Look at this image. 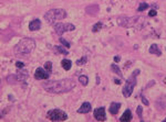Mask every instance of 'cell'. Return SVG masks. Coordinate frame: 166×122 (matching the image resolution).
<instances>
[{"instance_id": "obj_1", "label": "cell", "mask_w": 166, "mask_h": 122, "mask_svg": "<svg viewBox=\"0 0 166 122\" xmlns=\"http://www.w3.org/2000/svg\"><path fill=\"white\" fill-rule=\"evenodd\" d=\"M44 90L51 94H64L74 88L76 83L72 78H63L60 80H48L42 84Z\"/></svg>"}, {"instance_id": "obj_2", "label": "cell", "mask_w": 166, "mask_h": 122, "mask_svg": "<svg viewBox=\"0 0 166 122\" xmlns=\"http://www.w3.org/2000/svg\"><path fill=\"white\" fill-rule=\"evenodd\" d=\"M116 22L120 26L126 29H142L146 24V19L144 17H120Z\"/></svg>"}, {"instance_id": "obj_3", "label": "cell", "mask_w": 166, "mask_h": 122, "mask_svg": "<svg viewBox=\"0 0 166 122\" xmlns=\"http://www.w3.org/2000/svg\"><path fill=\"white\" fill-rule=\"evenodd\" d=\"M34 48H36V41L30 37H24L18 42V44L15 46L13 51L17 56H24L30 54Z\"/></svg>"}, {"instance_id": "obj_4", "label": "cell", "mask_w": 166, "mask_h": 122, "mask_svg": "<svg viewBox=\"0 0 166 122\" xmlns=\"http://www.w3.org/2000/svg\"><path fill=\"white\" fill-rule=\"evenodd\" d=\"M65 18H67V12H65V10L59 9V8L51 9V10H49L44 15V20L49 24H52V26H54L56 23H58L59 21H61V20H63Z\"/></svg>"}, {"instance_id": "obj_5", "label": "cell", "mask_w": 166, "mask_h": 122, "mask_svg": "<svg viewBox=\"0 0 166 122\" xmlns=\"http://www.w3.org/2000/svg\"><path fill=\"white\" fill-rule=\"evenodd\" d=\"M141 70L140 69H135L133 72V74L131 75V77L126 79L124 86H123V89H122V94L125 98H128L133 94V90H134V87L136 86V76L140 74Z\"/></svg>"}, {"instance_id": "obj_6", "label": "cell", "mask_w": 166, "mask_h": 122, "mask_svg": "<svg viewBox=\"0 0 166 122\" xmlns=\"http://www.w3.org/2000/svg\"><path fill=\"white\" fill-rule=\"evenodd\" d=\"M28 77H29L28 72L23 69H19L18 74L9 75L7 77V81L9 84H20V83H24L28 79Z\"/></svg>"}, {"instance_id": "obj_7", "label": "cell", "mask_w": 166, "mask_h": 122, "mask_svg": "<svg viewBox=\"0 0 166 122\" xmlns=\"http://www.w3.org/2000/svg\"><path fill=\"white\" fill-rule=\"evenodd\" d=\"M47 117L49 120L51 121H65L68 119V115L64 112L63 110H60V109H53V110H50L48 113H47Z\"/></svg>"}, {"instance_id": "obj_8", "label": "cell", "mask_w": 166, "mask_h": 122, "mask_svg": "<svg viewBox=\"0 0 166 122\" xmlns=\"http://www.w3.org/2000/svg\"><path fill=\"white\" fill-rule=\"evenodd\" d=\"M53 29L57 32L58 35H62L64 32H69V31H73L76 29V26H73L72 23H61L58 22L53 26Z\"/></svg>"}, {"instance_id": "obj_9", "label": "cell", "mask_w": 166, "mask_h": 122, "mask_svg": "<svg viewBox=\"0 0 166 122\" xmlns=\"http://www.w3.org/2000/svg\"><path fill=\"white\" fill-rule=\"evenodd\" d=\"M50 73L45 69L44 67H38L36 73H34V78L38 79V80H45V79H49Z\"/></svg>"}, {"instance_id": "obj_10", "label": "cell", "mask_w": 166, "mask_h": 122, "mask_svg": "<svg viewBox=\"0 0 166 122\" xmlns=\"http://www.w3.org/2000/svg\"><path fill=\"white\" fill-rule=\"evenodd\" d=\"M94 118L98 120V121H105L106 120V115H105V109L103 107L98 108L94 110Z\"/></svg>"}, {"instance_id": "obj_11", "label": "cell", "mask_w": 166, "mask_h": 122, "mask_svg": "<svg viewBox=\"0 0 166 122\" xmlns=\"http://www.w3.org/2000/svg\"><path fill=\"white\" fill-rule=\"evenodd\" d=\"M41 28V21L39 19H33L30 23H29V30L30 31H37Z\"/></svg>"}, {"instance_id": "obj_12", "label": "cell", "mask_w": 166, "mask_h": 122, "mask_svg": "<svg viewBox=\"0 0 166 122\" xmlns=\"http://www.w3.org/2000/svg\"><path fill=\"white\" fill-rule=\"evenodd\" d=\"M132 120V112L130 109H126L124 111V113L122 115V117L120 118V121L121 122H130Z\"/></svg>"}, {"instance_id": "obj_13", "label": "cell", "mask_w": 166, "mask_h": 122, "mask_svg": "<svg viewBox=\"0 0 166 122\" xmlns=\"http://www.w3.org/2000/svg\"><path fill=\"white\" fill-rule=\"evenodd\" d=\"M85 12L90 15H95L99 12V6L98 4H92L85 9Z\"/></svg>"}, {"instance_id": "obj_14", "label": "cell", "mask_w": 166, "mask_h": 122, "mask_svg": "<svg viewBox=\"0 0 166 122\" xmlns=\"http://www.w3.org/2000/svg\"><path fill=\"white\" fill-rule=\"evenodd\" d=\"M120 108H121V104H120V102H112L111 106H110V112H111L113 115H117V112H119V110H120Z\"/></svg>"}, {"instance_id": "obj_15", "label": "cell", "mask_w": 166, "mask_h": 122, "mask_svg": "<svg viewBox=\"0 0 166 122\" xmlns=\"http://www.w3.org/2000/svg\"><path fill=\"white\" fill-rule=\"evenodd\" d=\"M91 111V104L90 102H83L82 106L79 108L78 112L79 113H87Z\"/></svg>"}, {"instance_id": "obj_16", "label": "cell", "mask_w": 166, "mask_h": 122, "mask_svg": "<svg viewBox=\"0 0 166 122\" xmlns=\"http://www.w3.org/2000/svg\"><path fill=\"white\" fill-rule=\"evenodd\" d=\"M148 52L151 53V54H154V55H157V56L162 55V52H161V50L159 48L157 44H152L150 50H148Z\"/></svg>"}, {"instance_id": "obj_17", "label": "cell", "mask_w": 166, "mask_h": 122, "mask_svg": "<svg viewBox=\"0 0 166 122\" xmlns=\"http://www.w3.org/2000/svg\"><path fill=\"white\" fill-rule=\"evenodd\" d=\"M61 65H62V67H63V69L69 70L72 67V62L70 61V59H68V58H64V59H62Z\"/></svg>"}, {"instance_id": "obj_18", "label": "cell", "mask_w": 166, "mask_h": 122, "mask_svg": "<svg viewBox=\"0 0 166 122\" xmlns=\"http://www.w3.org/2000/svg\"><path fill=\"white\" fill-rule=\"evenodd\" d=\"M78 80H79V83L82 86H87V84H89V77L85 76V75H81Z\"/></svg>"}, {"instance_id": "obj_19", "label": "cell", "mask_w": 166, "mask_h": 122, "mask_svg": "<svg viewBox=\"0 0 166 122\" xmlns=\"http://www.w3.org/2000/svg\"><path fill=\"white\" fill-rule=\"evenodd\" d=\"M54 51H57L58 53H60V54H63V55H68L69 52L67 48H64L62 45H59V46H56L54 47Z\"/></svg>"}, {"instance_id": "obj_20", "label": "cell", "mask_w": 166, "mask_h": 122, "mask_svg": "<svg viewBox=\"0 0 166 122\" xmlns=\"http://www.w3.org/2000/svg\"><path fill=\"white\" fill-rule=\"evenodd\" d=\"M111 69L113 70L115 74L119 75V76H121V77H123V74H122L121 69L119 68V66H117V65H115V64H112V65H111Z\"/></svg>"}, {"instance_id": "obj_21", "label": "cell", "mask_w": 166, "mask_h": 122, "mask_svg": "<svg viewBox=\"0 0 166 122\" xmlns=\"http://www.w3.org/2000/svg\"><path fill=\"white\" fill-rule=\"evenodd\" d=\"M87 56H83V57H81L80 59L76 61V65L78 66H82L84 64H87Z\"/></svg>"}, {"instance_id": "obj_22", "label": "cell", "mask_w": 166, "mask_h": 122, "mask_svg": "<svg viewBox=\"0 0 166 122\" xmlns=\"http://www.w3.org/2000/svg\"><path fill=\"white\" fill-rule=\"evenodd\" d=\"M102 26H103L102 22H98V23H95L94 26H93V28H92V31H93V32H99L100 30L102 29Z\"/></svg>"}, {"instance_id": "obj_23", "label": "cell", "mask_w": 166, "mask_h": 122, "mask_svg": "<svg viewBox=\"0 0 166 122\" xmlns=\"http://www.w3.org/2000/svg\"><path fill=\"white\" fill-rule=\"evenodd\" d=\"M150 7L147 4H145V2H142V4H140V6H139V8H137V11H144L145 9H147V8Z\"/></svg>"}, {"instance_id": "obj_24", "label": "cell", "mask_w": 166, "mask_h": 122, "mask_svg": "<svg viewBox=\"0 0 166 122\" xmlns=\"http://www.w3.org/2000/svg\"><path fill=\"white\" fill-rule=\"evenodd\" d=\"M136 113H137V115L140 117L141 121H143V119H142V113H143V108H142V106H139V107H137V109H136Z\"/></svg>"}, {"instance_id": "obj_25", "label": "cell", "mask_w": 166, "mask_h": 122, "mask_svg": "<svg viewBox=\"0 0 166 122\" xmlns=\"http://www.w3.org/2000/svg\"><path fill=\"white\" fill-rule=\"evenodd\" d=\"M44 68L48 70L49 73H51V70H52V64H51V62H45Z\"/></svg>"}, {"instance_id": "obj_26", "label": "cell", "mask_w": 166, "mask_h": 122, "mask_svg": "<svg viewBox=\"0 0 166 122\" xmlns=\"http://www.w3.org/2000/svg\"><path fill=\"white\" fill-rule=\"evenodd\" d=\"M60 42L62 43V44H63V46H65L67 48H70V46H71V45H70V43H69L67 40H64L63 37H60Z\"/></svg>"}, {"instance_id": "obj_27", "label": "cell", "mask_w": 166, "mask_h": 122, "mask_svg": "<svg viewBox=\"0 0 166 122\" xmlns=\"http://www.w3.org/2000/svg\"><path fill=\"white\" fill-rule=\"evenodd\" d=\"M16 67L19 68V69H21L22 67H24V64L21 63V62H16Z\"/></svg>"}, {"instance_id": "obj_28", "label": "cell", "mask_w": 166, "mask_h": 122, "mask_svg": "<svg viewBox=\"0 0 166 122\" xmlns=\"http://www.w3.org/2000/svg\"><path fill=\"white\" fill-rule=\"evenodd\" d=\"M141 100L143 101V104H145V106H148V100H147L146 98L143 96V95H141Z\"/></svg>"}, {"instance_id": "obj_29", "label": "cell", "mask_w": 166, "mask_h": 122, "mask_svg": "<svg viewBox=\"0 0 166 122\" xmlns=\"http://www.w3.org/2000/svg\"><path fill=\"white\" fill-rule=\"evenodd\" d=\"M156 15H157V11H156V10H151V11L148 12V17H155Z\"/></svg>"}, {"instance_id": "obj_30", "label": "cell", "mask_w": 166, "mask_h": 122, "mask_svg": "<svg viewBox=\"0 0 166 122\" xmlns=\"http://www.w3.org/2000/svg\"><path fill=\"white\" fill-rule=\"evenodd\" d=\"M115 62H119V61H120V57H119V56H116V57H115Z\"/></svg>"}, {"instance_id": "obj_31", "label": "cell", "mask_w": 166, "mask_h": 122, "mask_svg": "<svg viewBox=\"0 0 166 122\" xmlns=\"http://www.w3.org/2000/svg\"><path fill=\"white\" fill-rule=\"evenodd\" d=\"M163 121H164V122H166V118H165V119H164V120H163Z\"/></svg>"}, {"instance_id": "obj_32", "label": "cell", "mask_w": 166, "mask_h": 122, "mask_svg": "<svg viewBox=\"0 0 166 122\" xmlns=\"http://www.w3.org/2000/svg\"><path fill=\"white\" fill-rule=\"evenodd\" d=\"M164 83H165V84H166V78H165V79H164Z\"/></svg>"}]
</instances>
